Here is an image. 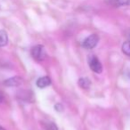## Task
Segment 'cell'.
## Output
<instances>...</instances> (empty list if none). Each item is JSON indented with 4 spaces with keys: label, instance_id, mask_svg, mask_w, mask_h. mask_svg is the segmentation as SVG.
<instances>
[{
    "label": "cell",
    "instance_id": "obj_1",
    "mask_svg": "<svg viewBox=\"0 0 130 130\" xmlns=\"http://www.w3.org/2000/svg\"><path fill=\"white\" fill-rule=\"evenodd\" d=\"M31 54H32L33 58L38 60V61H42L46 56V53H45V48L41 45H38L33 47L32 50H31Z\"/></svg>",
    "mask_w": 130,
    "mask_h": 130
},
{
    "label": "cell",
    "instance_id": "obj_2",
    "mask_svg": "<svg viewBox=\"0 0 130 130\" xmlns=\"http://www.w3.org/2000/svg\"><path fill=\"white\" fill-rule=\"evenodd\" d=\"M88 63L90 69L96 73H101L103 71V65L100 62L98 58L94 55H91L88 59Z\"/></svg>",
    "mask_w": 130,
    "mask_h": 130
},
{
    "label": "cell",
    "instance_id": "obj_3",
    "mask_svg": "<svg viewBox=\"0 0 130 130\" xmlns=\"http://www.w3.org/2000/svg\"><path fill=\"white\" fill-rule=\"evenodd\" d=\"M98 41H99V37L96 34H92L87 37L83 42V46L87 49H93L96 46Z\"/></svg>",
    "mask_w": 130,
    "mask_h": 130
},
{
    "label": "cell",
    "instance_id": "obj_4",
    "mask_svg": "<svg viewBox=\"0 0 130 130\" xmlns=\"http://www.w3.org/2000/svg\"><path fill=\"white\" fill-rule=\"evenodd\" d=\"M22 81H23V79L21 77L16 76L5 80L4 85L6 86V87H19V86L22 84Z\"/></svg>",
    "mask_w": 130,
    "mask_h": 130
},
{
    "label": "cell",
    "instance_id": "obj_5",
    "mask_svg": "<svg viewBox=\"0 0 130 130\" xmlns=\"http://www.w3.org/2000/svg\"><path fill=\"white\" fill-rule=\"evenodd\" d=\"M51 85V78L49 77H42L39 78L37 81V86L39 88H45V87H48Z\"/></svg>",
    "mask_w": 130,
    "mask_h": 130
},
{
    "label": "cell",
    "instance_id": "obj_6",
    "mask_svg": "<svg viewBox=\"0 0 130 130\" xmlns=\"http://www.w3.org/2000/svg\"><path fill=\"white\" fill-rule=\"evenodd\" d=\"M109 3L111 6L119 7V6H128L130 4V0H109Z\"/></svg>",
    "mask_w": 130,
    "mask_h": 130
},
{
    "label": "cell",
    "instance_id": "obj_7",
    "mask_svg": "<svg viewBox=\"0 0 130 130\" xmlns=\"http://www.w3.org/2000/svg\"><path fill=\"white\" fill-rule=\"evenodd\" d=\"M7 42H8L7 33L5 30H0V47L6 45H7Z\"/></svg>",
    "mask_w": 130,
    "mask_h": 130
},
{
    "label": "cell",
    "instance_id": "obj_8",
    "mask_svg": "<svg viewBox=\"0 0 130 130\" xmlns=\"http://www.w3.org/2000/svg\"><path fill=\"white\" fill-rule=\"evenodd\" d=\"M78 85L81 88L83 89H87L90 87V85H91V82L89 80V78H79L78 80Z\"/></svg>",
    "mask_w": 130,
    "mask_h": 130
},
{
    "label": "cell",
    "instance_id": "obj_9",
    "mask_svg": "<svg viewBox=\"0 0 130 130\" xmlns=\"http://www.w3.org/2000/svg\"><path fill=\"white\" fill-rule=\"evenodd\" d=\"M122 52L126 55L130 56V41H126L122 45Z\"/></svg>",
    "mask_w": 130,
    "mask_h": 130
},
{
    "label": "cell",
    "instance_id": "obj_10",
    "mask_svg": "<svg viewBox=\"0 0 130 130\" xmlns=\"http://www.w3.org/2000/svg\"><path fill=\"white\" fill-rule=\"evenodd\" d=\"M45 127L47 130H58V127L56 126V125L53 122H49L47 124H45Z\"/></svg>",
    "mask_w": 130,
    "mask_h": 130
},
{
    "label": "cell",
    "instance_id": "obj_11",
    "mask_svg": "<svg viewBox=\"0 0 130 130\" xmlns=\"http://www.w3.org/2000/svg\"><path fill=\"white\" fill-rule=\"evenodd\" d=\"M54 108H55V110H57V111H62V110H63V107L61 106V104H60V103H57V104L54 106Z\"/></svg>",
    "mask_w": 130,
    "mask_h": 130
},
{
    "label": "cell",
    "instance_id": "obj_12",
    "mask_svg": "<svg viewBox=\"0 0 130 130\" xmlns=\"http://www.w3.org/2000/svg\"><path fill=\"white\" fill-rule=\"evenodd\" d=\"M3 101H4V94L0 91V103H3Z\"/></svg>",
    "mask_w": 130,
    "mask_h": 130
},
{
    "label": "cell",
    "instance_id": "obj_13",
    "mask_svg": "<svg viewBox=\"0 0 130 130\" xmlns=\"http://www.w3.org/2000/svg\"><path fill=\"white\" fill-rule=\"evenodd\" d=\"M0 130H5V128H4V127H2V126H0Z\"/></svg>",
    "mask_w": 130,
    "mask_h": 130
},
{
    "label": "cell",
    "instance_id": "obj_14",
    "mask_svg": "<svg viewBox=\"0 0 130 130\" xmlns=\"http://www.w3.org/2000/svg\"><path fill=\"white\" fill-rule=\"evenodd\" d=\"M128 76H129V78H130V73H129V75H128Z\"/></svg>",
    "mask_w": 130,
    "mask_h": 130
}]
</instances>
